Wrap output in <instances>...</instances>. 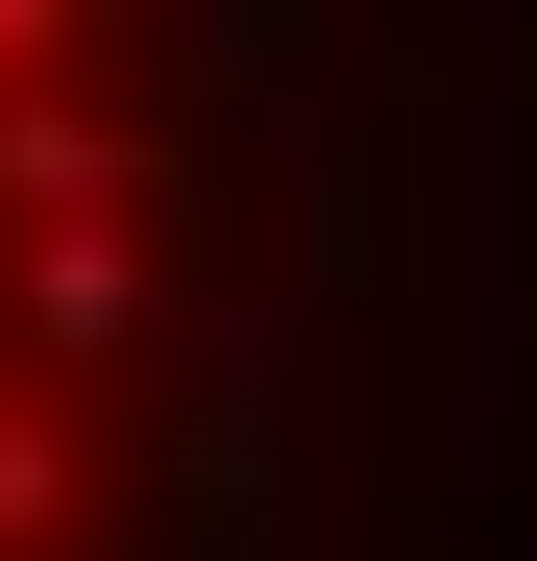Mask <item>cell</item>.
Segmentation results:
<instances>
[{
    "label": "cell",
    "mask_w": 537,
    "mask_h": 561,
    "mask_svg": "<svg viewBox=\"0 0 537 561\" xmlns=\"http://www.w3.org/2000/svg\"><path fill=\"white\" fill-rule=\"evenodd\" d=\"M123 318H147V268H123L99 220H73V244H49V342H123Z\"/></svg>",
    "instance_id": "6da1fadb"
}]
</instances>
